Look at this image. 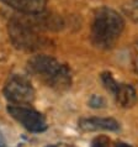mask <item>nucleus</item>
<instances>
[{
  "mask_svg": "<svg viewBox=\"0 0 138 147\" xmlns=\"http://www.w3.org/2000/svg\"><path fill=\"white\" fill-rule=\"evenodd\" d=\"M27 67L31 74L37 77L47 87L63 90L72 84V72L69 67L51 56H33L27 62Z\"/></svg>",
  "mask_w": 138,
  "mask_h": 147,
  "instance_id": "f257e3e1",
  "label": "nucleus"
},
{
  "mask_svg": "<svg viewBox=\"0 0 138 147\" xmlns=\"http://www.w3.org/2000/svg\"><path fill=\"white\" fill-rule=\"evenodd\" d=\"M125 27V21L119 13L110 7H100L95 13L91 26V40L96 47L110 50L116 45Z\"/></svg>",
  "mask_w": 138,
  "mask_h": 147,
  "instance_id": "f03ea898",
  "label": "nucleus"
},
{
  "mask_svg": "<svg viewBox=\"0 0 138 147\" xmlns=\"http://www.w3.org/2000/svg\"><path fill=\"white\" fill-rule=\"evenodd\" d=\"M40 28L31 21V19L26 15L22 18H13L7 25V32L11 43L21 51L36 52L50 46V41L40 34Z\"/></svg>",
  "mask_w": 138,
  "mask_h": 147,
  "instance_id": "7ed1b4c3",
  "label": "nucleus"
},
{
  "mask_svg": "<svg viewBox=\"0 0 138 147\" xmlns=\"http://www.w3.org/2000/svg\"><path fill=\"white\" fill-rule=\"evenodd\" d=\"M4 95L13 105H28L35 100V89L25 76L11 74L4 85Z\"/></svg>",
  "mask_w": 138,
  "mask_h": 147,
  "instance_id": "20e7f679",
  "label": "nucleus"
},
{
  "mask_svg": "<svg viewBox=\"0 0 138 147\" xmlns=\"http://www.w3.org/2000/svg\"><path fill=\"white\" fill-rule=\"evenodd\" d=\"M7 113L30 132H43L47 130V122L43 115L32 108L26 105H9Z\"/></svg>",
  "mask_w": 138,
  "mask_h": 147,
  "instance_id": "39448f33",
  "label": "nucleus"
},
{
  "mask_svg": "<svg viewBox=\"0 0 138 147\" xmlns=\"http://www.w3.org/2000/svg\"><path fill=\"white\" fill-rule=\"evenodd\" d=\"M11 9L25 15L41 14L46 9V0H1Z\"/></svg>",
  "mask_w": 138,
  "mask_h": 147,
  "instance_id": "423d86ee",
  "label": "nucleus"
},
{
  "mask_svg": "<svg viewBox=\"0 0 138 147\" xmlns=\"http://www.w3.org/2000/svg\"><path fill=\"white\" fill-rule=\"evenodd\" d=\"M79 127L84 131H117L120 129L119 122L109 117H90V119H83L79 121Z\"/></svg>",
  "mask_w": 138,
  "mask_h": 147,
  "instance_id": "0eeeda50",
  "label": "nucleus"
},
{
  "mask_svg": "<svg viewBox=\"0 0 138 147\" xmlns=\"http://www.w3.org/2000/svg\"><path fill=\"white\" fill-rule=\"evenodd\" d=\"M113 95L122 108H132L137 103V93L129 84H117Z\"/></svg>",
  "mask_w": 138,
  "mask_h": 147,
  "instance_id": "6e6552de",
  "label": "nucleus"
},
{
  "mask_svg": "<svg viewBox=\"0 0 138 147\" xmlns=\"http://www.w3.org/2000/svg\"><path fill=\"white\" fill-rule=\"evenodd\" d=\"M101 79H102V83L105 85V88H106L110 93L113 94L115 89L117 88V84H119L115 79H113V77L110 74V73H102V76H101Z\"/></svg>",
  "mask_w": 138,
  "mask_h": 147,
  "instance_id": "1a4fd4ad",
  "label": "nucleus"
},
{
  "mask_svg": "<svg viewBox=\"0 0 138 147\" xmlns=\"http://www.w3.org/2000/svg\"><path fill=\"white\" fill-rule=\"evenodd\" d=\"M91 147H117V144H113L110 138L105 136H100L92 141Z\"/></svg>",
  "mask_w": 138,
  "mask_h": 147,
  "instance_id": "9d476101",
  "label": "nucleus"
},
{
  "mask_svg": "<svg viewBox=\"0 0 138 147\" xmlns=\"http://www.w3.org/2000/svg\"><path fill=\"white\" fill-rule=\"evenodd\" d=\"M126 13L135 21H138V0H133L126 6Z\"/></svg>",
  "mask_w": 138,
  "mask_h": 147,
  "instance_id": "9b49d317",
  "label": "nucleus"
},
{
  "mask_svg": "<svg viewBox=\"0 0 138 147\" xmlns=\"http://www.w3.org/2000/svg\"><path fill=\"white\" fill-rule=\"evenodd\" d=\"M132 64L135 68L136 73H138V40L136 41V43L133 45V50H132Z\"/></svg>",
  "mask_w": 138,
  "mask_h": 147,
  "instance_id": "f8f14e48",
  "label": "nucleus"
},
{
  "mask_svg": "<svg viewBox=\"0 0 138 147\" xmlns=\"http://www.w3.org/2000/svg\"><path fill=\"white\" fill-rule=\"evenodd\" d=\"M105 103L102 100V98H99V96H92L91 100H90V105L92 108H99V107H102Z\"/></svg>",
  "mask_w": 138,
  "mask_h": 147,
  "instance_id": "ddd939ff",
  "label": "nucleus"
},
{
  "mask_svg": "<svg viewBox=\"0 0 138 147\" xmlns=\"http://www.w3.org/2000/svg\"><path fill=\"white\" fill-rule=\"evenodd\" d=\"M6 146V142H5V138H4L1 131H0V147H5Z\"/></svg>",
  "mask_w": 138,
  "mask_h": 147,
  "instance_id": "4468645a",
  "label": "nucleus"
},
{
  "mask_svg": "<svg viewBox=\"0 0 138 147\" xmlns=\"http://www.w3.org/2000/svg\"><path fill=\"white\" fill-rule=\"evenodd\" d=\"M117 147H132V146L126 145V144H117Z\"/></svg>",
  "mask_w": 138,
  "mask_h": 147,
  "instance_id": "2eb2a0df",
  "label": "nucleus"
},
{
  "mask_svg": "<svg viewBox=\"0 0 138 147\" xmlns=\"http://www.w3.org/2000/svg\"><path fill=\"white\" fill-rule=\"evenodd\" d=\"M48 147H57V146H48Z\"/></svg>",
  "mask_w": 138,
  "mask_h": 147,
  "instance_id": "dca6fc26",
  "label": "nucleus"
}]
</instances>
